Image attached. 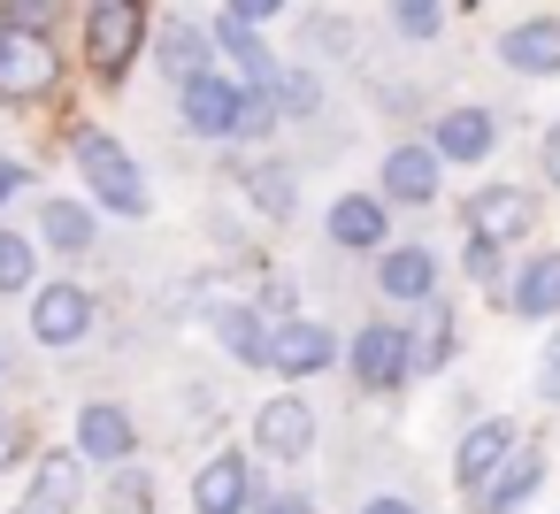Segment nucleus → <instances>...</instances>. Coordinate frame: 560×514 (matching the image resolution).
Returning a JSON list of instances; mask_svg holds the SVG:
<instances>
[{
  "mask_svg": "<svg viewBox=\"0 0 560 514\" xmlns=\"http://www.w3.org/2000/svg\"><path fill=\"white\" fill-rule=\"evenodd\" d=\"M208 323H215V338H223L238 361H261L269 330H261V315H254V307H238V300H215V307H208Z\"/></svg>",
  "mask_w": 560,
  "mask_h": 514,
  "instance_id": "aec40b11",
  "label": "nucleus"
},
{
  "mask_svg": "<svg viewBox=\"0 0 560 514\" xmlns=\"http://www.w3.org/2000/svg\"><path fill=\"white\" fill-rule=\"evenodd\" d=\"M537 476H545V460H537V453H506V460L491 468V483L476 491V499H483V514H506V506H522V499L537 491Z\"/></svg>",
  "mask_w": 560,
  "mask_h": 514,
  "instance_id": "f3484780",
  "label": "nucleus"
},
{
  "mask_svg": "<svg viewBox=\"0 0 560 514\" xmlns=\"http://www.w3.org/2000/svg\"><path fill=\"white\" fill-rule=\"evenodd\" d=\"M399 32L407 39H438V0H399Z\"/></svg>",
  "mask_w": 560,
  "mask_h": 514,
  "instance_id": "cd10ccee",
  "label": "nucleus"
},
{
  "mask_svg": "<svg viewBox=\"0 0 560 514\" xmlns=\"http://www.w3.org/2000/svg\"><path fill=\"white\" fill-rule=\"evenodd\" d=\"M78 506V453H47L32 483V514H70Z\"/></svg>",
  "mask_w": 560,
  "mask_h": 514,
  "instance_id": "412c9836",
  "label": "nucleus"
},
{
  "mask_svg": "<svg viewBox=\"0 0 560 514\" xmlns=\"http://www.w3.org/2000/svg\"><path fill=\"white\" fill-rule=\"evenodd\" d=\"M468 269H476V277H499V238H476V246H468Z\"/></svg>",
  "mask_w": 560,
  "mask_h": 514,
  "instance_id": "2f4dec72",
  "label": "nucleus"
},
{
  "mask_svg": "<svg viewBox=\"0 0 560 514\" xmlns=\"http://www.w3.org/2000/svg\"><path fill=\"white\" fill-rule=\"evenodd\" d=\"M277 9H284V0H231V24H246V32H254V24H269Z\"/></svg>",
  "mask_w": 560,
  "mask_h": 514,
  "instance_id": "7c9ffc66",
  "label": "nucleus"
},
{
  "mask_svg": "<svg viewBox=\"0 0 560 514\" xmlns=\"http://www.w3.org/2000/svg\"><path fill=\"white\" fill-rule=\"evenodd\" d=\"M9 192H24V170H16V162H0V200H9Z\"/></svg>",
  "mask_w": 560,
  "mask_h": 514,
  "instance_id": "f704fd0d",
  "label": "nucleus"
},
{
  "mask_svg": "<svg viewBox=\"0 0 560 514\" xmlns=\"http://www.w3.org/2000/svg\"><path fill=\"white\" fill-rule=\"evenodd\" d=\"M116 506H124V514H147V506H154L147 476H124V483H116Z\"/></svg>",
  "mask_w": 560,
  "mask_h": 514,
  "instance_id": "c756f323",
  "label": "nucleus"
},
{
  "mask_svg": "<svg viewBox=\"0 0 560 514\" xmlns=\"http://www.w3.org/2000/svg\"><path fill=\"white\" fill-rule=\"evenodd\" d=\"M78 453L85 460H131V414L124 407H85L78 414Z\"/></svg>",
  "mask_w": 560,
  "mask_h": 514,
  "instance_id": "dca6fc26",
  "label": "nucleus"
},
{
  "mask_svg": "<svg viewBox=\"0 0 560 514\" xmlns=\"http://www.w3.org/2000/svg\"><path fill=\"white\" fill-rule=\"evenodd\" d=\"M514 315H560V254L529 261L522 284H514Z\"/></svg>",
  "mask_w": 560,
  "mask_h": 514,
  "instance_id": "5701e85b",
  "label": "nucleus"
},
{
  "mask_svg": "<svg viewBox=\"0 0 560 514\" xmlns=\"http://www.w3.org/2000/svg\"><path fill=\"white\" fill-rule=\"evenodd\" d=\"M261 361H269L277 376H315V369H330V330H315V323H284V330H269Z\"/></svg>",
  "mask_w": 560,
  "mask_h": 514,
  "instance_id": "6e6552de",
  "label": "nucleus"
},
{
  "mask_svg": "<svg viewBox=\"0 0 560 514\" xmlns=\"http://www.w3.org/2000/svg\"><path fill=\"white\" fill-rule=\"evenodd\" d=\"M32 284V246L16 231H0V292H24Z\"/></svg>",
  "mask_w": 560,
  "mask_h": 514,
  "instance_id": "393cba45",
  "label": "nucleus"
},
{
  "mask_svg": "<svg viewBox=\"0 0 560 514\" xmlns=\"http://www.w3.org/2000/svg\"><path fill=\"white\" fill-rule=\"evenodd\" d=\"M506 453H514V430H506V422H476V430L460 437V460H453V476H460L468 491H483V483H491V468H499Z\"/></svg>",
  "mask_w": 560,
  "mask_h": 514,
  "instance_id": "4468645a",
  "label": "nucleus"
},
{
  "mask_svg": "<svg viewBox=\"0 0 560 514\" xmlns=\"http://www.w3.org/2000/svg\"><path fill=\"white\" fill-rule=\"evenodd\" d=\"M254 200H261L269 215H292V177H284V170H254Z\"/></svg>",
  "mask_w": 560,
  "mask_h": 514,
  "instance_id": "bb28decb",
  "label": "nucleus"
},
{
  "mask_svg": "<svg viewBox=\"0 0 560 514\" xmlns=\"http://www.w3.org/2000/svg\"><path fill=\"white\" fill-rule=\"evenodd\" d=\"M139 39H147V9H139V0H93V9H85V55H93L101 78H124Z\"/></svg>",
  "mask_w": 560,
  "mask_h": 514,
  "instance_id": "f03ea898",
  "label": "nucleus"
},
{
  "mask_svg": "<svg viewBox=\"0 0 560 514\" xmlns=\"http://www.w3.org/2000/svg\"><path fill=\"white\" fill-rule=\"evenodd\" d=\"M55 78H62V55L47 47V32H0V101H39V93H55Z\"/></svg>",
  "mask_w": 560,
  "mask_h": 514,
  "instance_id": "7ed1b4c3",
  "label": "nucleus"
},
{
  "mask_svg": "<svg viewBox=\"0 0 560 514\" xmlns=\"http://www.w3.org/2000/svg\"><path fill=\"white\" fill-rule=\"evenodd\" d=\"M0 460H16V430L9 422H0Z\"/></svg>",
  "mask_w": 560,
  "mask_h": 514,
  "instance_id": "e433bc0d",
  "label": "nucleus"
},
{
  "mask_svg": "<svg viewBox=\"0 0 560 514\" xmlns=\"http://www.w3.org/2000/svg\"><path fill=\"white\" fill-rule=\"evenodd\" d=\"M537 384H545V399H560V338L545 346V369H537Z\"/></svg>",
  "mask_w": 560,
  "mask_h": 514,
  "instance_id": "473e14b6",
  "label": "nucleus"
},
{
  "mask_svg": "<svg viewBox=\"0 0 560 514\" xmlns=\"http://www.w3.org/2000/svg\"><path fill=\"white\" fill-rule=\"evenodd\" d=\"M277 93H284V108H292V116H307V108L323 101V93H315V78H277Z\"/></svg>",
  "mask_w": 560,
  "mask_h": 514,
  "instance_id": "c85d7f7f",
  "label": "nucleus"
},
{
  "mask_svg": "<svg viewBox=\"0 0 560 514\" xmlns=\"http://www.w3.org/2000/svg\"><path fill=\"white\" fill-rule=\"evenodd\" d=\"M499 55H506V70H529V78H545V70H560V24H552V16H537V24H514V32L499 39Z\"/></svg>",
  "mask_w": 560,
  "mask_h": 514,
  "instance_id": "2eb2a0df",
  "label": "nucleus"
},
{
  "mask_svg": "<svg viewBox=\"0 0 560 514\" xmlns=\"http://www.w3.org/2000/svg\"><path fill=\"white\" fill-rule=\"evenodd\" d=\"M430 154H438V162H483V154H491V116H483V108H445Z\"/></svg>",
  "mask_w": 560,
  "mask_h": 514,
  "instance_id": "f8f14e48",
  "label": "nucleus"
},
{
  "mask_svg": "<svg viewBox=\"0 0 560 514\" xmlns=\"http://www.w3.org/2000/svg\"><path fill=\"white\" fill-rule=\"evenodd\" d=\"M162 70H170L177 85L208 78V32H200V24H170V32H162Z\"/></svg>",
  "mask_w": 560,
  "mask_h": 514,
  "instance_id": "4be33fe9",
  "label": "nucleus"
},
{
  "mask_svg": "<svg viewBox=\"0 0 560 514\" xmlns=\"http://www.w3.org/2000/svg\"><path fill=\"white\" fill-rule=\"evenodd\" d=\"M208 47L238 70V93H277V62H269V47H261L246 24H231V16H223V24L208 32Z\"/></svg>",
  "mask_w": 560,
  "mask_h": 514,
  "instance_id": "423d86ee",
  "label": "nucleus"
},
{
  "mask_svg": "<svg viewBox=\"0 0 560 514\" xmlns=\"http://www.w3.org/2000/svg\"><path fill=\"white\" fill-rule=\"evenodd\" d=\"M361 514H415V506H407V499H369Z\"/></svg>",
  "mask_w": 560,
  "mask_h": 514,
  "instance_id": "c9c22d12",
  "label": "nucleus"
},
{
  "mask_svg": "<svg viewBox=\"0 0 560 514\" xmlns=\"http://www.w3.org/2000/svg\"><path fill=\"white\" fill-rule=\"evenodd\" d=\"M277 514H307V506H300V499H284V506H277Z\"/></svg>",
  "mask_w": 560,
  "mask_h": 514,
  "instance_id": "4c0bfd02",
  "label": "nucleus"
},
{
  "mask_svg": "<svg viewBox=\"0 0 560 514\" xmlns=\"http://www.w3.org/2000/svg\"><path fill=\"white\" fill-rule=\"evenodd\" d=\"M430 277H438V261H430L422 246H392V254H384V277H376V284H384L392 300H430Z\"/></svg>",
  "mask_w": 560,
  "mask_h": 514,
  "instance_id": "6ab92c4d",
  "label": "nucleus"
},
{
  "mask_svg": "<svg viewBox=\"0 0 560 514\" xmlns=\"http://www.w3.org/2000/svg\"><path fill=\"white\" fill-rule=\"evenodd\" d=\"M545 170H552V185H560V124L545 131Z\"/></svg>",
  "mask_w": 560,
  "mask_h": 514,
  "instance_id": "72a5a7b5",
  "label": "nucleus"
},
{
  "mask_svg": "<svg viewBox=\"0 0 560 514\" xmlns=\"http://www.w3.org/2000/svg\"><path fill=\"white\" fill-rule=\"evenodd\" d=\"M231 108H238V85H231V78L208 70V78L185 85V124H192L200 139H223V131H231Z\"/></svg>",
  "mask_w": 560,
  "mask_h": 514,
  "instance_id": "9b49d317",
  "label": "nucleus"
},
{
  "mask_svg": "<svg viewBox=\"0 0 560 514\" xmlns=\"http://www.w3.org/2000/svg\"><path fill=\"white\" fill-rule=\"evenodd\" d=\"M430 192H438V154H430V147H392V154H384V200L422 208Z\"/></svg>",
  "mask_w": 560,
  "mask_h": 514,
  "instance_id": "9d476101",
  "label": "nucleus"
},
{
  "mask_svg": "<svg viewBox=\"0 0 560 514\" xmlns=\"http://www.w3.org/2000/svg\"><path fill=\"white\" fill-rule=\"evenodd\" d=\"M78 170H85V185H93L101 208H116V215H147V177H139V162H131L116 139L78 131Z\"/></svg>",
  "mask_w": 560,
  "mask_h": 514,
  "instance_id": "f257e3e1",
  "label": "nucleus"
},
{
  "mask_svg": "<svg viewBox=\"0 0 560 514\" xmlns=\"http://www.w3.org/2000/svg\"><path fill=\"white\" fill-rule=\"evenodd\" d=\"M47 238H55L62 254H85V246H93V215H85L78 200H55V208H47Z\"/></svg>",
  "mask_w": 560,
  "mask_h": 514,
  "instance_id": "b1692460",
  "label": "nucleus"
},
{
  "mask_svg": "<svg viewBox=\"0 0 560 514\" xmlns=\"http://www.w3.org/2000/svg\"><path fill=\"white\" fill-rule=\"evenodd\" d=\"M330 238L338 246H384V200H369V192H346L338 208H330Z\"/></svg>",
  "mask_w": 560,
  "mask_h": 514,
  "instance_id": "a211bd4d",
  "label": "nucleus"
},
{
  "mask_svg": "<svg viewBox=\"0 0 560 514\" xmlns=\"http://www.w3.org/2000/svg\"><path fill=\"white\" fill-rule=\"evenodd\" d=\"M407 330H392V323H369L361 338H353V376H361V392H392L399 376H407Z\"/></svg>",
  "mask_w": 560,
  "mask_h": 514,
  "instance_id": "39448f33",
  "label": "nucleus"
},
{
  "mask_svg": "<svg viewBox=\"0 0 560 514\" xmlns=\"http://www.w3.org/2000/svg\"><path fill=\"white\" fill-rule=\"evenodd\" d=\"M277 124V101L269 93H238V108H231V131H246V139H261Z\"/></svg>",
  "mask_w": 560,
  "mask_h": 514,
  "instance_id": "a878e982",
  "label": "nucleus"
},
{
  "mask_svg": "<svg viewBox=\"0 0 560 514\" xmlns=\"http://www.w3.org/2000/svg\"><path fill=\"white\" fill-rule=\"evenodd\" d=\"M246 499H254V476H246L238 453H215V460L192 476V506H200V514H238Z\"/></svg>",
  "mask_w": 560,
  "mask_h": 514,
  "instance_id": "1a4fd4ad",
  "label": "nucleus"
},
{
  "mask_svg": "<svg viewBox=\"0 0 560 514\" xmlns=\"http://www.w3.org/2000/svg\"><path fill=\"white\" fill-rule=\"evenodd\" d=\"M32 330H39L47 346H78V338L93 330V300H85L78 284H47L39 307H32Z\"/></svg>",
  "mask_w": 560,
  "mask_h": 514,
  "instance_id": "0eeeda50",
  "label": "nucleus"
},
{
  "mask_svg": "<svg viewBox=\"0 0 560 514\" xmlns=\"http://www.w3.org/2000/svg\"><path fill=\"white\" fill-rule=\"evenodd\" d=\"M468 215H476V238H522L537 208H529V192L491 185V192H476V200H468Z\"/></svg>",
  "mask_w": 560,
  "mask_h": 514,
  "instance_id": "ddd939ff",
  "label": "nucleus"
},
{
  "mask_svg": "<svg viewBox=\"0 0 560 514\" xmlns=\"http://www.w3.org/2000/svg\"><path fill=\"white\" fill-rule=\"evenodd\" d=\"M254 437H261V460H307V445H315V407L307 399H261V414H254Z\"/></svg>",
  "mask_w": 560,
  "mask_h": 514,
  "instance_id": "20e7f679",
  "label": "nucleus"
}]
</instances>
